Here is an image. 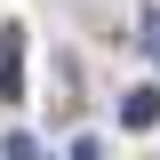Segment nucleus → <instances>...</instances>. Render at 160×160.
I'll list each match as a JSON object with an SVG mask.
<instances>
[{
	"instance_id": "obj_1",
	"label": "nucleus",
	"mask_w": 160,
	"mask_h": 160,
	"mask_svg": "<svg viewBox=\"0 0 160 160\" xmlns=\"http://www.w3.org/2000/svg\"><path fill=\"white\" fill-rule=\"evenodd\" d=\"M0 96L24 104V32H0Z\"/></svg>"
},
{
	"instance_id": "obj_2",
	"label": "nucleus",
	"mask_w": 160,
	"mask_h": 160,
	"mask_svg": "<svg viewBox=\"0 0 160 160\" xmlns=\"http://www.w3.org/2000/svg\"><path fill=\"white\" fill-rule=\"evenodd\" d=\"M160 120V88H128L120 96V128H152Z\"/></svg>"
},
{
	"instance_id": "obj_3",
	"label": "nucleus",
	"mask_w": 160,
	"mask_h": 160,
	"mask_svg": "<svg viewBox=\"0 0 160 160\" xmlns=\"http://www.w3.org/2000/svg\"><path fill=\"white\" fill-rule=\"evenodd\" d=\"M136 32H144V48H152V64H160V8H144V16H136Z\"/></svg>"
},
{
	"instance_id": "obj_4",
	"label": "nucleus",
	"mask_w": 160,
	"mask_h": 160,
	"mask_svg": "<svg viewBox=\"0 0 160 160\" xmlns=\"http://www.w3.org/2000/svg\"><path fill=\"white\" fill-rule=\"evenodd\" d=\"M8 160H40V144L32 136H8Z\"/></svg>"
},
{
	"instance_id": "obj_5",
	"label": "nucleus",
	"mask_w": 160,
	"mask_h": 160,
	"mask_svg": "<svg viewBox=\"0 0 160 160\" xmlns=\"http://www.w3.org/2000/svg\"><path fill=\"white\" fill-rule=\"evenodd\" d=\"M72 160H104V144H96V136H80V144H72Z\"/></svg>"
}]
</instances>
